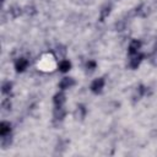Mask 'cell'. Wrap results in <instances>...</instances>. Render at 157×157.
Segmentation results:
<instances>
[{"mask_svg":"<svg viewBox=\"0 0 157 157\" xmlns=\"http://www.w3.org/2000/svg\"><path fill=\"white\" fill-rule=\"evenodd\" d=\"M146 93V87L145 86H139L137 87V90H136V92H135V96H134V101H136V99H140L144 94Z\"/></svg>","mask_w":157,"mask_h":157,"instance_id":"11","label":"cell"},{"mask_svg":"<svg viewBox=\"0 0 157 157\" xmlns=\"http://www.w3.org/2000/svg\"><path fill=\"white\" fill-rule=\"evenodd\" d=\"M103 87H104V78H103V77L96 78V80L91 83V91H92L93 93H96V94L101 93L102 90H103Z\"/></svg>","mask_w":157,"mask_h":157,"instance_id":"1","label":"cell"},{"mask_svg":"<svg viewBox=\"0 0 157 157\" xmlns=\"http://www.w3.org/2000/svg\"><path fill=\"white\" fill-rule=\"evenodd\" d=\"M11 90H12V83H11L10 81H7V82H5V83L2 85V90H1V92H2L4 94H7V93L11 92Z\"/></svg>","mask_w":157,"mask_h":157,"instance_id":"14","label":"cell"},{"mask_svg":"<svg viewBox=\"0 0 157 157\" xmlns=\"http://www.w3.org/2000/svg\"><path fill=\"white\" fill-rule=\"evenodd\" d=\"M74 85H75V80H74L72 77H64V78L60 81L59 87H60L61 90H66V88L72 87Z\"/></svg>","mask_w":157,"mask_h":157,"instance_id":"5","label":"cell"},{"mask_svg":"<svg viewBox=\"0 0 157 157\" xmlns=\"http://www.w3.org/2000/svg\"><path fill=\"white\" fill-rule=\"evenodd\" d=\"M1 1H2V2H4V1H5V0H1Z\"/></svg>","mask_w":157,"mask_h":157,"instance_id":"19","label":"cell"},{"mask_svg":"<svg viewBox=\"0 0 157 157\" xmlns=\"http://www.w3.org/2000/svg\"><path fill=\"white\" fill-rule=\"evenodd\" d=\"M142 59H144V54H139V53L134 54V55L131 56L130 61H129V66H130L131 69H137L139 65L141 64Z\"/></svg>","mask_w":157,"mask_h":157,"instance_id":"2","label":"cell"},{"mask_svg":"<svg viewBox=\"0 0 157 157\" xmlns=\"http://www.w3.org/2000/svg\"><path fill=\"white\" fill-rule=\"evenodd\" d=\"M65 109L63 108V107H55V109H54V113H53V117H54V119L55 120H63L64 119V117H65Z\"/></svg>","mask_w":157,"mask_h":157,"instance_id":"7","label":"cell"},{"mask_svg":"<svg viewBox=\"0 0 157 157\" xmlns=\"http://www.w3.org/2000/svg\"><path fill=\"white\" fill-rule=\"evenodd\" d=\"M140 48H141V42H140V40H137V39L131 40L130 44H129V54H130V55L136 54Z\"/></svg>","mask_w":157,"mask_h":157,"instance_id":"4","label":"cell"},{"mask_svg":"<svg viewBox=\"0 0 157 157\" xmlns=\"http://www.w3.org/2000/svg\"><path fill=\"white\" fill-rule=\"evenodd\" d=\"M56 54L63 58V56H65V54H66V49H65L63 45H60V47L56 48Z\"/></svg>","mask_w":157,"mask_h":157,"instance_id":"17","label":"cell"},{"mask_svg":"<svg viewBox=\"0 0 157 157\" xmlns=\"http://www.w3.org/2000/svg\"><path fill=\"white\" fill-rule=\"evenodd\" d=\"M110 10H112V7H110V5H105L102 10H101V16H99V20L101 21H104V18L105 17H108V15L110 13Z\"/></svg>","mask_w":157,"mask_h":157,"instance_id":"10","label":"cell"},{"mask_svg":"<svg viewBox=\"0 0 157 157\" xmlns=\"http://www.w3.org/2000/svg\"><path fill=\"white\" fill-rule=\"evenodd\" d=\"M1 137H2V140H1V147L2 148H6L7 146H10V144H11V136L7 134V135L1 136Z\"/></svg>","mask_w":157,"mask_h":157,"instance_id":"13","label":"cell"},{"mask_svg":"<svg viewBox=\"0 0 157 157\" xmlns=\"http://www.w3.org/2000/svg\"><path fill=\"white\" fill-rule=\"evenodd\" d=\"M53 102L55 104V107H63V104L65 103V94L63 92H59L54 96L53 98Z\"/></svg>","mask_w":157,"mask_h":157,"instance_id":"6","label":"cell"},{"mask_svg":"<svg viewBox=\"0 0 157 157\" xmlns=\"http://www.w3.org/2000/svg\"><path fill=\"white\" fill-rule=\"evenodd\" d=\"M2 108H4L5 110H9V109L11 108V102H10V99H4V101H2Z\"/></svg>","mask_w":157,"mask_h":157,"instance_id":"18","label":"cell"},{"mask_svg":"<svg viewBox=\"0 0 157 157\" xmlns=\"http://www.w3.org/2000/svg\"><path fill=\"white\" fill-rule=\"evenodd\" d=\"M10 13H11V16L13 17V18H16V17H18L21 13H22V10L18 7V6H12V7H10V11H9Z\"/></svg>","mask_w":157,"mask_h":157,"instance_id":"12","label":"cell"},{"mask_svg":"<svg viewBox=\"0 0 157 157\" xmlns=\"http://www.w3.org/2000/svg\"><path fill=\"white\" fill-rule=\"evenodd\" d=\"M28 60L26 59V58H18L16 61H15V69H16V71L17 72H22V71H25L26 69H27V66H28Z\"/></svg>","mask_w":157,"mask_h":157,"instance_id":"3","label":"cell"},{"mask_svg":"<svg viewBox=\"0 0 157 157\" xmlns=\"http://www.w3.org/2000/svg\"><path fill=\"white\" fill-rule=\"evenodd\" d=\"M10 131H11V124L7 121H1L0 123V135L5 136V135L10 134Z\"/></svg>","mask_w":157,"mask_h":157,"instance_id":"8","label":"cell"},{"mask_svg":"<svg viewBox=\"0 0 157 157\" xmlns=\"http://www.w3.org/2000/svg\"><path fill=\"white\" fill-rule=\"evenodd\" d=\"M25 13L28 15V16H32V15L36 13V9L32 7V6H27V7H25Z\"/></svg>","mask_w":157,"mask_h":157,"instance_id":"16","label":"cell"},{"mask_svg":"<svg viewBox=\"0 0 157 157\" xmlns=\"http://www.w3.org/2000/svg\"><path fill=\"white\" fill-rule=\"evenodd\" d=\"M86 67H87V71H88V70H90V71H93V70L96 69V61L88 60L87 64H86Z\"/></svg>","mask_w":157,"mask_h":157,"instance_id":"15","label":"cell"},{"mask_svg":"<svg viewBox=\"0 0 157 157\" xmlns=\"http://www.w3.org/2000/svg\"><path fill=\"white\" fill-rule=\"evenodd\" d=\"M71 69V63L69 60H61L59 64V70L61 72H67Z\"/></svg>","mask_w":157,"mask_h":157,"instance_id":"9","label":"cell"}]
</instances>
